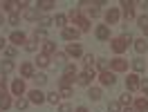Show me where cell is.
Segmentation results:
<instances>
[{
  "label": "cell",
  "instance_id": "obj_3",
  "mask_svg": "<svg viewBox=\"0 0 148 112\" xmlns=\"http://www.w3.org/2000/svg\"><path fill=\"white\" fill-rule=\"evenodd\" d=\"M92 79H94V70H92V67H85L83 72L79 74L76 83H79V85H90V83H92Z\"/></svg>",
  "mask_w": 148,
  "mask_h": 112
},
{
  "label": "cell",
  "instance_id": "obj_24",
  "mask_svg": "<svg viewBox=\"0 0 148 112\" xmlns=\"http://www.w3.org/2000/svg\"><path fill=\"white\" fill-rule=\"evenodd\" d=\"M92 101H99L101 99V87H90V94H88Z\"/></svg>",
  "mask_w": 148,
  "mask_h": 112
},
{
  "label": "cell",
  "instance_id": "obj_30",
  "mask_svg": "<svg viewBox=\"0 0 148 112\" xmlns=\"http://www.w3.org/2000/svg\"><path fill=\"white\" fill-rule=\"evenodd\" d=\"M119 103H121V105H130V103H132V96H130V92H126V94H121V99H119Z\"/></svg>",
  "mask_w": 148,
  "mask_h": 112
},
{
  "label": "cell",
  "instance_id": "obj_5",
  "mask_svg": "<svg viewBox=\"0 0 148 112\" xmlns=\"http://www.w3.org/2000/svg\"><path fill=\"white\" fill-rule=\"evenodd\" d=\"M126 70H128V61L126 58L117 56L114 61H110V72H126Z\"/></svg>",
  "mask_w": 148,
  "mask_h": 112
},
{
  "label": "cell",
  "instance_id": "obj_19",
  "mask_svg": "<svg viewBox=\"0 0 148 112\" xmlns=\"http://www.w3.org/2000/svg\"><path fill=\"white\" fill-rule=\"evenodd\" d=\"M9 105H11L9 94H7V92H0V110H7Z\"/></svg>",
  "mask_w": 148,
  "mask_h": 112
},
{
  "label": "cell",
  "instance_id": "obj_29",
  "mask_svg": "<svg viewBox=\"0 0 148 112\" xmlns=\"http://www.w3.org/2000/svg\"><path fill=\"white\" fill-rule=\"evenodd\" d=\"M65 23H67V16H63V14H58L54 18V25H58V27H65Z\"/></svg>",
  "mask_w": 148,
  "mask_h": 112
},
{
  "label": "cell",
  "instance_id": "obj_22",
  "mask_svg": "<svg viewBox=\"0 0 148 112\" xmlns=\"http://www.w3.org/2000/svg\"><path fill=\"white\" fill-rule=\"evenodd\" d=\"M135 108H137L139 112H148V101L146 99H137V101H135Z\"/></svg>",
  "mask_w": 148,
  "mask_h": 112
},
{
  "label": "cell",
  "instance_id": "obj_35",
  "mask_svg": "<svg viewBox=\"0 0 148 112\" xmlns=\"http://www.w3.org/2000/svg\"><path fill=\"white\" fill-rule=\"evenodd\" d=\"M25 49H27V52H36V49H38L36 40H29V43H25Z\"/></svg>",
  "mask_w": 148,
  "mask_h": 112
},
{
  "label": "cell",
  "instance_id": "obj_49",
  "mask_svg": "<svg viewBox=\"0 0 148 112\" xmlns=\"http://www.w3.org/2000/svg\"><path fill=\"white\" fill-rule=\"evenodd\" d=\"M5 43H7V40H5V38L0 36V49H5Z\"/></svg>",
  "mask_w": 148,
  "mask_h": 112
},
{
  "label": "cell",
  "instance_id": "obj_21",
  "mask_svg": "<svg viewBox=\"0 0 148 112\" xmlns=\"http://www.w3.org/2000/svg\"><path fill=\"white\" fill-rule=\"evenodd\" d=\"M11 70H14V61H2V63H0V72H2V74H9Z\"/></svg>",
  "mask_w": 148,
  "mask_h": 112
},
{
  "label": "cell",
  "instance_id": "obj_31",
  "mask_svg": "<svg viewBox=\"0 0 148 112\" xmlns=\"http://www.w3.org/2000/svg\"><path fill=\"white\" fill-rule=\"evenodd\" d=\"M25 18L27 20H38V11L36 9H27L25 11Z\"/></svg>",
  "mask_w": 148,
  "mask_h": 112
},
{
  "label": "cell",
  "instance_id": "obj_51",
  "mask_svg": "<svg viewBox=\"0 0 148 112\" xmlns=\"http://www.w3.org/2000/svg\"><path fill=\"white\" fill-rule=\"evenodd\" d=\"M123 112H135V110H130V108H126V110H123Z\"/></svg>",
  "mask_w": 148,
  "mask_h": 112
},
{
  "label": "cell",
  "instance_id": "obj_14",
  "mask_svg": "<svg viewBox=\"0 0 148 112\" xmlns=\"http://www.w3.org/2000/svg\"><path fill=\"white\" fill-rule=\"evenodd\" d=\"M20 74L25 76V79H34V65L32 63H23L20 65Z\"/></svg>",
  "mask_w": 148,
  "mask_h": 112
},
{
  "label": "cell",
  "instance_id": "obj_18",
  "mask_svg": "<svg viewBox=\"0 0 148 112\" xmlns=\"http://www.w3.org/2000/svg\"><path fill=\"white\" fill-rule=\"evenodd\" d=\"M67 54L70 56H81L83 54V47L76 45V43H70V45H67Z\"/></svg>",
  "mask_w": 148,
  "mask_h": 112
},
{
  "label": "cell",
  "instance_id": "obj_37",
  "mask_svg": "<svg viewBox=\"0 0 148 112\" xmlns=\"http://www.w3.org/2000/svg\"><path fill=\"white\" fill-rule=\"evenodd\" d=\"M108 112H121V103H110V105H108Z\"/></svg>",
  "mask_w": 148,
  "mask_h": 112
},
{
  "label": "cell",
  "instance_id": "obj_42",
  "mask_svg": "<svg viewBox=\"0 0 148 112\" xmlns=\"http://www.w3.org/2000/svg\"><path fill=\"white\" fill-rule=\"evenodd\" d=\"M83 61H85V65H88V67H92V63H94L92 54H85V56H83Z\"/></svg>",
  "mask_w": 148,
  "mask_h": 112
},
{
  "label": "cell",
  "instance_id": "obj_34",
  "mask_svg": "<svg viewBox=\"0 0 148 112\" xmlns=\"http://www.w3.org/2000/svg\"><path fill=\"white\" fill-rule=\"evenodd\" d=\"M27 105H29V99H18V101H16V108H18V110H25Z\"/></svg>",
  "mask_w": 148,
  "mask_h": 112
},
{
  "label": "cell",
  "instance_id": "obj_46",
  "mask_svg": "<svg viewBox=\"0 0 148 112\" xmlns=\"http://www.w3.org/2000/svg\"><path fill=\"white\" fill-rule=\"evenodd\" d=\"M5 83H7V81H5V74L0 72V92H5Z\"/></svg>",
  "mask_w": 148,
  "mask_h": 112
},
{
  "label": "cell",
  "instance_id": "obj_40",
  "mask_svg": "<svg viewBox=\"0 0 148 112\" xmlns=\"http://www.w3.org/2000/svg\"><path fill=\"white\" fill-rule=\"evenodd\" d=\"M18 23H20V16L18 14H11L9 16V25H18Z\"/></svg>",
  "mask_w": 148,
  "mask_h": 112
},
{
  "label": "cell",
  "instance_id": "obj_32",
  "mask_svg": "<svg viewBox=\"0 0 148 112\" xmlns=\"http://www.w3.org/2000/svg\"><path fill=\"white\" fill-rule=\"evenodd\" d=\"M38 23H40V29H45V27H49V25H52V23H54V20L49 18V16H43V18L38 20Z\"/></svg>",
  "mask_w": 148,
  "mask_h": 112
},
{
  "label": "cell",
  "instance_id": "obj_17",
  "mask_svg": "<svg viewBox=\"0 0 148 112\" xmlns=\"http://www.w3.org/2000/svg\"><path fill=\"white\" fill-rule=\"evenodd\" d=\"M74 76L76 74H63L61 79H58V85H61V87H70V85L74 83Z\"/></svg>",
  "mask_w": 148,
  "mask_h": 112
},
{
  "label": "cell",
  "instance_id": "obj_44",
  "mask_svg": "<svg viewBox=\"0 0 148 112\" xmlns=\"http://www.w3.org/2000/svg\"><path fill=\"white\" fill-rule=\"evenodd\" d=\"M63 74H76V67H74V65H67Z\"/></svg>",
  "mask_w": 148,
  "mask_h": 112
},
{
  "label": "cell",
  "instance_id": "obj_6",
  "mask_svg": "<svg viewBox=\"0 0 148 112\" xmlns=\"http://www.w3.org/2000/svg\"><path fill=\"white\" fill-rule=\"evenodd\" d=\"M11 94H14V96H18V99L25 94V81H23V79H16V81L11 83Z\"/></svg>",
  "mask_w": 148,
  "mask_h": 112
},
{
  "label": "cell",
  "instance_id": "obj_28",
  "mask_svg": "<svg viewBox=\"0 0 148 112\" xmlns=\"http://www.w3.org/2000/svg\"><path fill=\"white\" fill-rule=\"evenodd\" d=\"M36 63H38V65H40V67H47V65H49V56L40 54V56H38V58H36Z\"/></svg>",
  "mask_w": 148,
  "mask_h": 112
},
{
  "label": "cell",
  "instance_id": "obj_50",
  "mask_svg": "<svg viewBox=\"0 0 148 112\" xmlns=\"http://www.w3.org/2000/svg\"><path fill=\"white\" fill-rule=\"evenodd\" d=\"M144 34H146V38H148V27H146V29H144Z\"/></svg>",
  "mask_w": 148,
  "mask_h": 112
},
{
  "label": "cell",
  "instance_id": "obj_33",
  "mask_svg": "<svg viewBox=\"0 0 148 112\" xmlns=\"http://www.w3.org/2000/svg\"><path fill=\"white\" fill-rule=\"evenodd\" d=\"M2 7H5L7 11H11V14H16V9H18V5H16V2H2Z\"/></svg>",
  "mask_w": 148,
  "mask_h": 112
},
{
  "label": "cell",
  "instance_id": "obj_1",
  "mask_svg": "<svg viewBox=\"0 0 148 112\" xmlns=\"http://www.w3.org/2000/svg\"><path fill=\"white\" fill-rule=\"evenodd\" d=\"M130 43H132V38H130V36H117V38H112L110 47H112V52H114V54H123V52L128 49Z\"/></svg>",
  "mask_w": 148,
  "mask_h": 112
},
{
  "label": "cell",
  "instance_id": "obj_12",
  "mask_svg": "<svg viewBox=\"0 0 148 112\" xmlns=\"http://www.w3.org/2000/svg\"><path fill=\"white\" fill-rule=\"evenodd\" d=\"M132 43H135V52H137V54H144V52L148 49V40L146 38H137V40H132Z\"/></svg>",
  "mask_w": 148,
  "mask_h": 112
},
{
  "label": "cell",
  "instance_id": "obj_25",
  "mask_svg": "<svg viewBox=\"0 0 148 112\" xmlns=\"http://www.w3.org/2000/svg\"><path fill=\"white\" fill-rule=\"evenodd\" d=\"M132 67H135V72H144V70H146V63H144L141 58H135V61H132Z\"/></svg>",
  "mask_w": 148,
  "mask_h": 112
},
{
  "label": "cell",
  "instance_id": "obj_9",
  "mask_svg": "<svg viewBox=\"0 0 148 112\" xmlns=\"http://www.w3.org/2000/svg\"><path fill=\"white\" fill-rule=\"evenodd\" d=\"M121 7H123V18H126V20L135 18V9H132V2H130V0H123Z\"/></svg>",
  "mask_w": 148,
  "mask_h": 112
},
{
  "label": "cell",
  "instance_id": "obj_26",
  "mask_svg": "<svg viewBox=\"0 0 148 112\" xmlns=\"http://www.w3.org/2000/svg\"><path fill=\"white\" fill-rule=\"evenodd\" d=\"M45 38H47L45 29H36V31H34V40H36V43H38V40H45Z\"/></svg>",
  "mask_w": 148,
  "mask_h": 112
},
{
  "label": "cell",
  "instance_id": "obj_39",
  "mask_svg": "<svg viewBox=\"0 0 148 112\" xmlns=\"http://www.w3.org/2000/svg\"><path fill=\"white\" fill-rule=\"evenodd\" d=\"M61 96H65V99H67V96H72V87H61Z\"/></svg>",
  "mask_w": 148,
  "mask_h": 112
},
{
  "label": "cell",
  "instance_id": "obj_23",
  "mask_svg": "<svg viewBox=\"0 0 148 112\" xmlns=\"http://www.w3.org/2000/svg\"><path fill=\"white\" fill-rule=\"evenodd\" d=\"M45 101H49V103H54V105H56V103L61 101V94H58V92H49V94H45Z\"/></svg>",
  "mask_w": 148,
  "mask_h": 112
},
{
  "label": "cell",
  "instance_id": "obj_10",
  "mask_svg": "<svg viewBox=\"0 0 148 112\" xmlns=\"http://www.w3.org/2000/svg\"><path fill=\"white\" fill-rule=\"evenodd\" d=\"M79 34H81V31H79V29H74V27H65L63 29V38H65V40H76Z\"/></svg>",
  "mask_w": 148,
  "mask_h": 112
},
{
  "label": "cell",
  "instance_id": "obj_48",
  "mask_svg": "<svg viewBox=\"0 0 148 112\" xmlns=\"http://www.w3.org/2000/svg\"><path fill=\"white\" fill-rule=\"evenodd\" d=\"M76 112H90V110H88L85 105H79V108H76Z\"/></svg>",
  "mask_w": 148,
  "mask_h": 112
},
{
  "label": "cell",
  "instance_id": "obj_8",
  "mask_svg": "<svg viewBox=\"0 0 148 112\" xmlns=\"http://www.w3.org/2000/svg\"><path fill=\"white\" fill-rule=\"evenodd\" d=\"M29 103H36V105H40V103H45V94L40 92V90H32L29 92Z\"/></svg>",
  "mask_w": 148,
  "mask_h": 112
},
{
  "label": "cell",
  "instance_id": "obj_47",
  "mask_svg": "<svg viewBox=\"0 0 148 112\" xmlns=\"http://www.w3.org/2000/svg\"><path fill=\"white\" fill-rule=\"evenodd\" d=\"M97 67H99V70L103 72V70H106V61H97Z\"/></svg>",
  "mask_w": 148,
  "mask_h": 112
},
{
  "label": "cell",
  "instance_id": "obj_4",
  "mask_svg": "<svg viewBox=\"0 0 148 112\" xmlns=\"http://www.w3.org/2000/svg\"><path fill=\"white\" fill-rule=\"evenodd\" d=\"M99 81H101V85H106V87H112L114 81H117V76H114V72H110V70H103L101 74H99Z\"/></svg>",
  "mask_w": 148,
  "mask_h": 112
},
{
  "label": "cell",
  "instance_id": "obj_16",
  "mask_svg": "<svg viewBox=\"0 0 148 112\" xmlns=\"http://www.w3.org/2000/svg\"><path fill=\"white\" fill-rule=\"evenodd\" d=\"M43 54H45V56L56 54V43H52V40H45V43H43Z\"/></svg>",
  "mask_w": 148,
  "mask_h": 112
},
{
  "label": "cell",
  "instance_id": "obj_15",
  "mask_svg": "<svg viewBox=\"0 0 148 112\" xmlns=\"http://www.w3.org/2000/svg\"><path fill=\"white\" fill-rule=\"evenodd\" d=\"M117 20H119V11L117 9H108L106 11V23H108V25H114Z\"/></svg>",
  "mask_w": 148,
  "mask_h": 112
},
{
  "label": "cell",
  "instance_id": "obj_38",
  "mask_svg": "<svg viewBox=\"0 0 148 112\" xmlns=\"http://www.w3.org/2000/svg\"><path fill=\"white\" fill-rule=\"evenodd\" d=\"M5 54H7V58H14L16 56V47H5Z\"/></svg>",
  "mask_w": 148,
  "mask_h": 112
},
{
  "label": "cell",
  "instance_id": "obj_43",
  "mask_svg": "<svg viewBox=\"0 0 148 112\" xmlns=\"http://www.w3.org/2000/svg\"><path fill=\"white\" fill-rule=\"evenodd\" d=\"M139 90H144V92L148 94V79H144V81L139 83Z\"/></svg>",
  "mask_w": 148,
  "mask_h": 112
},
{
  "label": "cell",
  "instance_id": "obj_2",
  "mask_svg": "<svg viewBox=\"0 0 148 112\" xmlns=\"http://www.w3.org/2000/svg\"><path fill=\"white\" fill-rule=\"evenodd\" d=\"M70 20H72L74 25H79V31H88V29H90V20L85 18V16H81V11H79V9L70 11Z\"/></svg>",
  "mask_w": 148,
  "mask_h": 112
},
{
  "label": "cell",
  "instance_id": "obj_41",
  "mask_svg": "<svg viewBox=\"0 0 148 112\" xmlns=\"http://www.w3.org/2000/svg\"><path fill=\"white\" fill-rule=\"evenodd\" d=\"M54 61H56V63H65V54H63V52H56Z\"/></svg>",
  "mask_w": 148,
  "mask_h": 112
},
{
  "label": "cell",
  "instance_id": "obj_27",
  "mask_svg": "<svg viewBox=\"0 0 148 112\" xmlns=\"http://www.w3.org/2000/svg\"><path fill=\"white\" fill-rule=\"evenodd\" d=\"M34 83H36L38 87H40V85H45L47 83V76L45 74H34Z\"/></svg>",
  "mask_w": 148,
  "mask_h": 112
},
{
  "label": "cell",
  "instance_id": "obj_52",
  "mask_svg": "<svg viewBox=\"0 0 148 112\" xmlns=\"http://www.w3.org/2000/svg\"><path fill=\"white\" fill-rule=\"evenodd\" d=\"M0 25H2V14H0Z\"/></svg>",
  "mask_w": 148,
  "mask_h": 112
},
{
  "label": "cell",
  "instance_id": "obj_20",
  "mask_svg": "<svg viewBox=\"0 0 148 112\" xmlns=\"http://www.w3.org/2000/svg\"><path fill=\"white\" fill-rule=\"evenodd\" d=\"M52 7H56L54 0H40V2H38V9H43V11H49Z\"/></svg>",
  "mask_w": 148,
  "mask_h": 112
},
{
  "label": "cell",
  "instance_id": "obj_45",
  "mask_svg": "<svg viewBox=\"0 0 148 112\" xmlns=\"http://www.w3.org/2000/svg\"><path fill=\"white\" fill-rule=\"evenodd\" d=\"M58 112H72V105H67V103H63V105L58 108Z\"/></svg>",
  "mask_w": 148,
  "mask_h": 112
},
{
  "label": "cell",
  "instance_id": "obj_13",
  "mask_svg": "<svg viewBox=\"0 0 148 112\" xmlns=\"http://www.w3.org/2000/svg\"><path fill=\"white\" fill-rule=\"evenodd\" d=\"M97 38H99V40H108V38H110L108 25H99V27H97Z\"/></svg>",
  "mask_w": 148,
  "mask_h": 112
},
{
  "label": "cell",
  "instance_id": "obj_7",
  "mask_svg": "<svg viewBox=\"0 0 148 112\" xmlns=\"http://www.w3.org/2000/svg\"><path fill=\"white\" fill-rule=\"evenodd\" d=\"M139 76L137 74H128V79H126V90L128 92H135V90H139Z\"/></svg>",
  "mask_w": 148,
  "mask_h": 112
},
{
  "label": "cell",
  "instance_id": "obj_11",
  "mask_svg": "<svg viewBox=\"0 0 148 112\" xmlns=\"http://www.w3.org/2000/svg\"><path fill=\"white\" fill-rule=\"evenodd\" d=\"M9 40L14 43V45H23V43H27V36L23 34V31H14L9 36Z\"/></svg>",
  "mask_w": 148,
  "mask_h": 112
},
{
  "label": "cell",
  "instance_id": "obj_36",
  "mask_svg": "<svg viewBox=\"0 0 148 112\" xmlns=\"http://www.w3.org/2000/svg\"><path fill=\"white\" fill-rule=\"evenodd\" d=\"M137 23H139V27H141V29H146L148 27V16H139Z\"/></svg>",
  "mask_w": 148,
  "mask_h": 112
}]
</instances>
